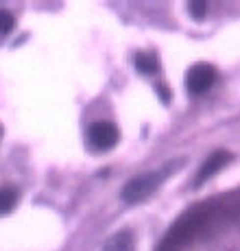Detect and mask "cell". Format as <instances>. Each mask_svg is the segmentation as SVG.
<instances>
[{
	"label": "cell",
	"mask_w": 240,
	"mask_h": 251,
	"mask_svg": "<svg viewBox=\"0 0 240 251\" xmlns=\"http://www.w3.org/2000/svg\"><path fill=\"white\" fill-rule=\"evenodd\" d=\"M172 168L175 166L168 164V166L162 168V171H151V173H144V175H138V177H133V179H129L124 183L122 192H120V195H122V201H127V203H140V201H144L146 197H151L153 192L168 179Z\"/></svg>",
	"instance_id": "cell-1"
},
{
	"label": "cell",
	"mask_w": 240,
	"mask_h": 251,
	"mask_svg": "<svg viewBox=\"0 0 240 251\" xmlns=\"http://www.w3.org/2000/svg\"><path fill=\"white\" fill-rule=\"evenodd\" d=\"M208 214H210V207H199V210L186 214L184 219H179V223L166 236L164 245H162V251H181V247H184L192 236L199 231L201 225L205 223Z\"/></svg>",
	"instance_id": "cell-2"
},
{
	"label": "cell",
	"mask_w": 240,
	"mask_h": 251,
	"mask_svg": "<svg viewBox=\"0 0 240 251\" xmlns=\"http://www.w3.org/2000/svg\"><path fill=\"white\" fill-rule=\"evenodd\" d=\"M118 140H120L118 127L112 123H103V120L94 123L88 131V142L96 151H109V149H114L118 144Z\"/></svg>",
	"instance_id": "cell-3"
},
{
	"label": "cell",
	"mask_w": 240,
	"mask_h": 251,
	"mask_svg": "<svg viewBox=\"0 0 240 251\" xmlns=\"http://www.w3.org/2000/svg\"><path fill=\"white\" fill-rule=\"evenodd\" d=\"M216 81V70L210 64H196L188 70L186 76V85H188L190 94H203L214 85Z\"/></svg>",
	"instance_id": "cell-4"
},
{
	"label": "cell",
	"mask_w": 240,
	"mask_h": 251,
	"mask_svg": "<svg viewBox=\"0 0 240 251\" xmlns=\"http://www.w3.org/2000/svg\"><path fill=\"white\" fill-rule=\"evenodd\" d=\"M229 155L227 153H214V155H210L208 160L203 162V166L199 168V173H196V179H194V186H201V183H205L208 179H212L216 173L220 171V168L227 164Z\"/></svg>",
	"instance_id": "cell-5"
},
{
	"label": "cell",
	"mask_w": 240,
	"mask_h": 251,
	"mask_svg": "<svg viewBox=\"0 0 240 251\" xmlns=\"http://www.w3.org/2000/svg\"><path fill=\"white\" fill-rule=\"evenodd\" d=\"M103 251H136V238L131 231H118L107 240Z\"/></svg>",
	"instance_id": "cell-6"
},
{
	"label": "cell",
	"mask_w": 240,
	"mask_h": 251,
	"mask_svg": "<svg viewBox=\"0 0 240 251\" xmlns=\"http://www.w3.org/2000/svg\"><path fill=\"white\" fill-rule=\"evenodd\" d=\"M16 201H18V192L13 190V188H2V190H0V214L11 212Z\"/></svg>",
	"instance_id": "cell-7"
},
{
	"label": "cell",
	"mask_w": 240,
	"mask_h": 251,
	"mask_svg": "<svg viewBox=\"0 0 240 251\" xmlns=\"http://www.w3.org/2000/svg\"><path fill=\"white\" fill-rule=\"evenodd\" d=\"M136 66L144 75H151V72L157 70V59L153 55H148V52H140V55L136 57Z\"/></svg>",
	"instance_id": "cell-8"
},
{
	"label": "cell",
	"mask_w": 240,
	"mask_h": 251,
	"mask_svg": "<svg viewBox=\"0 0 240 251\" xmlns=\"http://www.w3.org/2000/svg\"><path fill=\"white\" fill-rule=\"evenodd\" d=\"M13 24H16V20H13V16L7 11V9H0V35H7V33H11Z\"/></svg>",
	"instance_id": "cell-9"
},
{
	"label": "cell",
	"mask_w": 240,
	"mask_h": 251,
	"mask_svg": "<svg viewBox=\"0 0 240 251\" xmlns=\"http://www.w3.org/2000/svg\"><path fill=\"white\" fill-rule=\"evenodd\" d=\"M188 11L194 13V18H199V20H201V18L205 16V11H208V4H205V2H190Z\"/></svg>",
	"instance_id": "cell-10"
}]
</instances>
